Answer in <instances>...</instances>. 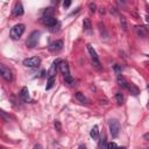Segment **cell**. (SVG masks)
<instances>
[{
  "mask_svg": "<svg viewBox=\"0 0 149 149\" xmlns=\"http://www.w3.org/2000/svg\"><path fill=\"white\" fill-rule=\"evenodd\" d=\"M114 70H115V72H116L118 75H120V73H121V67H120V65L115 64V65H114Z\"/></svg>",
  "mask_w": 149,
  "mask_h": 149,
  "instance_id": "4316f807",
  "label": "cell"
},
{
  "mask_svg": "<svg viewBox=\"0 0 149 149\" xmlns=\"http://www.w3.org/2000/svg\"><path fill=\"white\" fill-rule=\"evenodd\" d=\"M135 33L139 37H142V39H146L148 35H149V31L144 27V26H137L135 27Z\"/></svg>",
  "mask_w": 149,
  "mask_h": 149,
  "instance_id": "ba28073f",
  "label": "cell"
},
{
  "mask_svg": "<svg viewBox=\"0 0 149 149\" xmlns=\"http://www.w3.org/2000/svg\"><path fill=\"white\" fill-rule=\"evenodd\" d=\"M42 21H43V23L46 24V26H48V27H50V28H54L57 23H58V21H57V19H55L54 16H49V18H43L42 19Z\"/></svg>",
  "mask_w": 149,
  "mask_h": 149,
  "instance_id": "30bf717a",
  "label": "cell"
},
{
  "mask_svg": "<svg viewBox=\"0 0 149 149\" xmlns=\"http://www.w3.org/2000/svg\"><path fill=\"white\" fill-rule=\"evenodd\" d=\"M75 97H76V99H77L79 103H82V104H87V103H88L87 98H86L82 92H77V93L75 95Z\"/></svg>",
  "mask_w": 149,
  "mask_h": 149,
  "instance_id": "9a60e30c",
  "label": "cell"
},
{
  "mask_svg": "<svg viewBox=\"0 0 149 149\" xmlns=\"http://www.w3.org/2000/svg\"><path fill=\"white\" fill-rule=\"evenodd\" d=\"M120 24H121V28L126 32L127 31V21H126L125 16H120Z\"/></svg>",
  "mask_w": 149,
  "mask_h": 149,
  "instance_id": "7402d4cb",
  "label": "cell"
},
{
  "mask_svg": "<svg viewBox=\"0 0 149 149\" xmlns=\"http://www.w3.org/2000/svg\"><path fill=\"white\" fill-rule=\"evenodd\" d=\"M116 80H118V84L120 85L122 88H128V85H129V83L126 80V78L120 73V75H118V77H116Z\"/></svg>",
  "mask_w": 149,
  "mask_h": 149,
  "instance_id": "7c38bea8",
  "label": "cell"
},
{
  "mask_svg": "<svg viewBox=\"0 0 149 149\" xmlns=\"http://www.w3.org/2000/svg\"><path fill=\"white\" fill-rule=\"evenodd\" d=\"M20 97L22 100L24 101H28L29 100V91H28V87H22L21 88V91H20Z\"/></svg>",
  "mask_w": 149,
  "mask_h": 149,
  "instance_id": "5bb4252c",
  "label": "cell"
},
{
  "mask_svg": "<svg viewBox=\"0 0 149 149\" xmlns=\"http://www.w3.org/2000/svg\"><path fill=\"white\" fill-rule=\"evenodd\" d=\"M61 59H56V61H54L52 65H51V69L49 70L48 75H49V78L50 77H54V75H56V70H57V67H59V64H61Z\"/></svg>",
  "mask_w": 149,
  "mask_h": 149,
  "instance_id": "8fae6325",
  "label": "cell"
},
{
  "mask_svg": "<svg viewBox=\"0 0 149 149\" xmlns=\"http://www.w3.org/2000/svg\"><path fill=\"white\" fill-rule=\"evenodd\" d=\"M116 148H118V146L114 142H111L107 144V149H116Z\"/></svg>",
  "mask_w": 149,
  "mask_h": 149,
  "instance_id": "83f0119b",
  "label": "cell"
},
{
  "mask_svg": "<svg viewBox=\"0 0 149 149\" xmlns=\"http://www.w3.org/2000/svg\"><path fill=\"white\" fill-rule=\"evenodd\" d=\"M62 49H63V41L62 40H56L52 43H50V46H49V50L51 52H57Z\"/></svg>",
  "mask_w": 149,
  "mask_h": 149,
  "instance_id": "52a82bcc",
  "label": "cell"
},
{
  "mask_svg": "<svg viewBox=\"0 0 149 149\" xmlns=\"http://www.w3.org/2000/svg\"><path fill=\"white\" fill-rule=\"evenodd\" d=\"M90 135H91V137L92 139H98V136H99V129H98V126H93V128L91 129V132H90Z\"/></svg>",
  "mask_w": 149,
  "mask_h": 149,
  "instance_id": "e0dca14e",
  "label": "cell"
},
{
  "mask_svg": "<svg viewBox=\"0 0 149 149\" xmlns=\"http://www.w3.org/2000/svg\"><path fill=\"white\" fill-rule=\"evenodd\" d=\"M12 14H13L14 16H20V15L23 14V6H22L21 3H16V4H15V6H14L13 10H12Z\"/></svg>",
  "mask_w": 149,
  "mask_h": 149,
  "instance_id": "9c48e42d",
  "label": "cell"
},
{
  "mask_svg": "<svg viewBox=\"0 0 149 149\" xmlns=\"http://www.w3.org/2000/svg\"><path fill=\"white\" fill-rule=\"evenodd\" d=\"M0 73H1L3 78H4L6 82H12V80H13L12 71H11L5 64H0Z\"/></svg>",
  "mask_w": 149,
  "mask_h": 149,
  "instance_id": "8992f818",
  "label": "cell"
},
{
  "mask_svg": "<svg viewBox=\"0 0 149 149\" xmlns=\"http://www.w3.org/2000/svg\"><path fill=\"white\" fill-rule=\"evenodd\" d=\"M115 100H116V104L118 105H121L124 103V96H122V93H120V92L115 93Z\"/></svg>",
  "mask_w": 149,
  "mask_h": 149,
  "instance_id": "ffe728a7",
  "label": "cell"
},
{
  "mask_svg": "<svg viewBox=\"0 0 149 149\" xmlns=\"http://www.w3.org/2000/svg\"><path fill=\"white\" fill-rule=\"evenodd\" d=\"M144 149H149V148H144Z\"/></svg>",
  "mask_w": 149,
  "mask_h": 149,
  "instance_id": "e575fe53",
  "label": "cell"
},
{
  "mask_svg": "<svg viewBox=\"0 0 149 149\" xmlns=\"http://www.w3.org/2000/svg\"><path fill=\"white\" fill-rule=\"evenodd\" d=\"M54 12H55V10H54L52 7H49V8L44 10V12H43V15H44V18H49V16H52Z\"/></svg>",
  "mask_w": 149,
  "mask_h": 149,
  "instance_id": "44dd1931",
  "label": "cell"
},
{
  "mask_svg": "<svg viewBox=\"0 0 149 149\" xmlns=\"http://www.w3.org/2000/svg\"><path fill=\"white\" fill-rule=\"evenodd\" d=\"M107 142H106V137L105 136H101V139L99 140V149H107Z\"/></svg>",
  "mask_w": 149,
  "mask_h": 149,
  "instance_id": "d6986e66",
  "label": "cell"
},
{
  "mask_svg": "<svg viewBox=\"0 0 149 149\" xmlns=\"http://www.w3.org/2000/svg\"><path fill=\"white\" fill-rule=\"evenodd\" d=\"M55 128H56V131H58V132H61V131H62L61 122H59L58 120H56V121H55Z\"/></svg>",
  "mask_w": 149,
  "mask_h": 149,
  "instance_id": "484cf974",
  "label": "cell"
},
{
  "mask_svg": "<svg viewBox=\"0 0 149 149\" xmlns=\"http://www.w3.org/2000/svg\"><path fill=\"white\" fill-rule=\"evenodd\" d=\"M83 27H84L85 31H90V29L92 28L91 20H90V19H87V18H85V19L83 20Z\"/></svg>",
  "mask_w": 149,
  "mask_h": 149,
  "instance_id": "2e32d148",
  "label": "cell"
},
{
  "mask_svg": "<svg viewBox=\"0 0 149 149\" xmlns=\"http://www.w3.org/2000/svg\"><path fill=\"white\" fill-rule=\"evenodd\" d=\"M146 20H147V22H148V23H149V14H148V15H147V16H146Z\"/></svg>",
  "mask_w": 149,
  "mask_h": 149,
  "instance_id": "1f68e13d",
  "label": "cell"
},
{
  "mask_svg": "<svg viewBox=\"0 0 149 149\" xmlns=\"http://www.w3.org/2000/svg\"><path fill=\"white\" fill-rule=\"evenodd\" d=\"M70 5H71V1H69V0H67V1H64V3H63V6H64L65 8L70 7Z\"/></svg>",
  "mask_w": 149,
  "mask_h": 149,
  "instance_id": "f1b7e54d",
  "label": "cell"
},
{
  "mask_svg": "<svg viewBox=\"0 0 149 149\" xmlns=\"http://www.w3.org/2000/svg\"><path fill=\"white\" fill-rule=\"evenodd\" d=\"M148 88H149V85H148Z\"/></svg>",
  "mask_w": 149,
  "mask_h": 149,
  "instance_id": "d590c367",
  "label": "cell"
},
{
  "mask_svg": "<svg viewBox=\"0 0 149 149\" xmlns=\"http://www.w3.org/2000/svg\"><path fill=\"white\" fill-rule=\"evenodd\" d=\"M24 33V24H22V23H18V24H15L12 29H11V39L12 40H19L21 36H22V34Z\"/></svg>",
  "mask_w": 149,
  "mask_h": 149,
  "instance_id": "6da1fadb",
  "label": "cell"
},
{
  "mask_svg": "<svg viewBox=\"0 0 149 149\" xmlns=\"http://www.w3.org/2000/svg\"><path fill=\"white\" fill-rule=\"evenodd\" d=\"M87 51L88 54H90L91 56V59H92V62H93V65L97 68V69H100V61H99V57L96 52V50L93 49V47L91 44H87Z\"/></svg>",
  "mask_w": 149,
  "mask_h": 149,
  "instance_id": "5b68a950",
  "label": "cell"
},
{
  "mask_svg": "<svg viewBox=\"0 0 149 149\" xmlns=\"http://www.w3.org/2000/svg\"><path fill=\"white\" fill-rule=\"evenodd\" d=\"M143 139H144V140H147V141H149V133L143 134Z\"/></svg>",
  "mask_w": 149,
  "mask_h": 149,
  "instance_id": "f546056e",
  "label": "cell"
},
{
  "mask_svg": "<svg viewBox=\"0 0 149 149\" xmlns=\"http://www.w3.org/2000/svg\"><path fill=\"white\" fill-rule=\"evenodd\" d=\"M33 149H43V148H42V146H41V144H35Z\"/></svg>",
  "mask_w": 149,
  "mask_h": 149,
  "instance_id": "4dcf8cb0",
  "label": "cell"
},
{
  "mask_svg": "<svg viewBox=\"0 0 149 149\" xmlns=\"http://www.w3.org/2000/svg\"><path fill=\"white\" fill-rule=\"evenodd\" d=\"M108 127H110V133L113 137H116L119 135V133H120V124H119L118 120H115V119H112V120H110L108 122Z\"/></svg>",
  "mask_w": 149,
  "mask_h": 149,
  "instance_id": "3957f363",
  "label": "cell"
},
{
  "mask_svg": "<svg viewBox=\"0 0 149 149\" xmlns=\"http://www.w3.org/2000/svg\"><path fill=\"white\" fill-rule=\"evenodd\" d=\"M40 63H41V58L37 56L23 59V65L27 68H37L40 65Z\"/></svg>",
  "mask_w": 149,
  "mask_h": 149,
  "instance_id": "277c9868",
  "label": "cell"
},
{
  "mask_svg": "<svg viewBox=\"0 0 149 149\" xmlns=\"http://www.w3.org/2000/svg\"><path fill=\"white\" fill-rule=\"evenodd\" d=\"M128 90H129V92H131L133 96L139 95V88H137L134 84H129V85H128Z\"/></svg>",
  "mask_w": 149,
  "mask_h": 149,
  "instance_id": "ac0fdd59",
  "label": "cell"
},
{
  "mask_svg": "<svg viewBox=\"0 0 149 149\" xmlns=\"http://www.w3.org/2000/svg\"><path fill=\"white\" fill-rule=\"evenodd\" d=\"M116 149H126V148H125V147H118Z\"/></svg>",
  "mask_w": 149,
  "mask_h": 149,
  "instance_id": "836d02e7",
  "label": "cell"
},
{
  "mask_svg": "<svg viewBox=\"0 0 149 149\" xmlns=\"http://www.w3.org/2000/svg\"><path fill=\"white\" fill-rule=\"evenodd\" d=\"M88 8H90V12L91 13H95L96 10H97V6H96L95 3H90V4H88Z\"/></svg>",
  "mask_w": 149,
  "mask_h": 149,
  "instance_id": "d4e9b609",
  "label": "cell"
},
{
  "mask_svg": "<svg viewBox=\"0 0 149 149\" xmlns=\"http://www.w3.org/2000/svg\"><path fill=\"white\" fill-rule=\"evenodd\" d=\"M59 71L62 72V75L63 76H68V75H70V71H69V65H68V63L67 62H61V64H59Z\"/></svg>",
  "mask_w": 149,
  "mask_h": 149,
  "instance_id": "4fadbf2b",
  "label": "cell"
},
{
  "mask_svg": "<svg viewBox=\"0 0 149 149\" xmlns=\"http://www.w3.org/2000/svg\"><path fill=\"white\" fill-rule=\"evenodd\" d=\"M40 35H41V33H40L39 31H34L31 35H29V37L27 39V47H29V48H35L36 44L39 43Z\"/></svg>",
  "mask_w": 149,
  "mask_h": 149,
  "instance_id": "7a4b0ae2",
  "label": "cell"
},
{
  "mask_svg": "<svg viewBox=\"0 0 149 149\" xmlns=\"http://www.w3.org/2000/svg\"><path fill=\"white\" fill-rule=\"evenodd\" d=\"M79 149H86L85 146H79Z\"/></svg>",
  "mask_w": 149,
  "mask_h": 149,
  "instance_id": "d6a6232c",
  "label": "cell"
},
{
  "mask_svg": "<svg viewBox=\"0 0 149 149\" xmlns=\"http://www.w3.org/2000/svg\"><path fill=\"white\" fill-rule=\"evenodd\" d=\"M54 84H55V77H50V78L48 79V83H47L46 88H47V90H50V88L54 86Z\"/></svg>",
  "mask_w": 149,
  "mask_h": 149,
  "instance_id": "603a6c76",
  "label": "cell"
},
{
  "mask_svg": "<svg viewBox=\"0 0 149 149\" xmlns=\"http://www.w3.org/2000/svg\"><path fill=\"white\" fill-rule=\"evenodd\" d=\"M64 80H65V83H67V84H69V85H73V83H75V79L72 78V76H71V75L64 76Z\"/></svg>",
  "mask_w": 149,
  "mask_h": 149,
  "instance_id": "cb8c5ba5",
  "label": "cell"
}]
</instances>
